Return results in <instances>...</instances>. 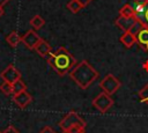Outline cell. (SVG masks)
Here are the masks:
<instances>
[{
    "label": "cell",
    "instance_id": "7a4b0ae2",
    "mask_svg": "<svg viewBox=\"0 0 148 133\" xmlns=\"http://www.w3.org/2000/svg\"><path fill=\"white\" fill-rule=\"evenodd\" d=\"M69 76L81 89H87L98 77V72L87 60H82L69 72Z\"/></svg>",
    "mask_w": 148,
    "mask_h": 133
},
{
    "label": "cell",
    "instance_id": "f1b7e54d",
    "mask_svg": "<svg viewBox=\"0 0 148 133\" xmlns=\"http://www.w3.org/2000/svg\"><path fill=\"white\" fill-rule=\"evenodd\" d=\"M62 133H68V132H66V131H62Z\"/></svg>",
    "mask_w": 148,
    "mask_h": 133
},
{
    "label": "cell",
    "instance_id": "52a82bcc",
    "mask_svg": "<svg viewBox=\"0 0 148 133\" xmlns=\"http://www.w3.org/2000/svg\"><path fill=\"white\" fill-rule=\"evenodd\" d=\"M40 39H42V38L38 36V34H37L35 30H28V31L22 36L21 42H22L28 49L34 50Z\"/></svg>",
    "mask_w": 148,
    "mask_h": 133
},
{
    "label": "cell",
    "instance_id": "ba28073f",
    "mask_svg": "<svg viewBox=\"0 0 148 133\" xmlns=\"http://www.w3.org/2000/svg\"><path fill=\"white\" fill-rule=\"evenodd\" d=\"M13 102L16 104L17 108L20 109H25L31 102H32V96L25 90V91H22L20 94H16L13 96Z\"/></svg>",
    "mask_w": 148,
    "mask_h": 133
},
{
    "label": "cell",
    "instance_id": "3957f363",
    "mask_svg": "<svg viewBox=\"0 0 148 133\" xmlns=\"http://www.w3.org/2000/svg\"><path fill=\"white\" fill-rule=\"evenodd\" d=\"M121 86V82L113 75V74H106L99 82V87L102 91L106 93L108 95H113Z\"/></svg>",
    "mask_w": 148,
    "mask_h": 133
},
{
    "label": "cell",
    "instance_id": "5b68a950",
    "mask_svg": "<svg viewBox=\"0 0 148 133\" xmlns=\"http://www.w3.org/2000/svg\"><path fill=\"white\" fill-rule=\"evenodd\" d=\"M92 105L102 113L106 112L112 105H113V99L110 95H108L106 93L102 91L101 94H98L94 99H92Z\"/></svg>",
    "mask_w": 148,
    "mask_h": 133
},
{
    "label": "cell",
    "instance_id": "277c9868",
    "mask_svg": "<svg viewBox=\"0 0 148 133\" xmlns=\"http://www.w3.org/2000/svg\"><path fill=\"white\" fill-rule=\"evenodd\" d=\"M74 125H81L86 127V121L75 112V111H71L68 112L59 123V127L62 131H67L68 128H71Z\"/></svg>",
    "mask_w": 148,
    "mask_h": 133
},
{
    "label": "cell",
    "instance_id": "4316f807",
    "mask_svg": "<svg viewBox=\"0 0 148 133\" xmlns=\"http://www.w3.org/2000/svg\"><path fill=\"white\" fill-rule=\"evenodd\" d=\"M9 1H10V0H0V7H2V8H3V6H5V5H7Z\"/></svg>",
    "mask_w": 148,
    "mask_h": 133
},
{
    "label": "cell",
    "instance_id": "d4e9b609",
    "mask_svg": "<svg viewBox=\"0 0 148 133\" xmlns=\"http://www.w3.org/2000/svg\"><path fill=\"white\" fill-rule=\"evenodd\" d=\"M39 133H56V131H54L51 126H45V127H43V128L40 130Z\"/></svg>",
    "mask_w": 148,
    "mask_h": 133
},
{
    "label": "cell",
    "instance_id": "603a6c76",
    "mask_svg": "<svg viewBox=\"0 0 148 133\" xmlns=\"http://www.w3.org/2000/svg\"><path fill=\"white\" fill-rule=\"evenodd\" d=\"M142 28H143V27H142V24H141L139 21H136V23L133 25V28L131 29V31H130V32H131V34H133V35L135 36V35H136V34H138Z\"/></svg>",
    "mask_w": 148,
    "mask_h": 133
},
{
    "label": "cell",
    "instance_id": "30bf717a",
    "mask_svg": "<svg viewBox=\"0 0 148 133\" xmlns=\"http://www.w3.org/2000/svg\"><path fill=\"white\" fill-rule=\"evenodd\" d=\"M40 57H43V58H47L49 57V54L51 53V51H52V47H51V45L45 40V39H40L39 42H38V44L36 45V47L34 49Z\"/></svg>",
    "mask_w": 148,
    "mask_h": 133
},
{
    "label": "cell",
    "instance_id": "9a60e30c",
    "mask_svg": "<svg viewBox=\"0 0 148 133\" xmlns=\"http://www.w3.org/2000/svg\"><path fill=\"white\" fill-rule=\"evenodd\" d=\"M30 25L35 29V30H38V29H40L42 27H44V24H45V20L40 16V15H35V16H32L31 19H30Z\"/></svg>",
    "mask_w": 148,
    "mask_h": 133
},
{
    "label": "cell",
    "instance_id": "ac0fdd59",
    "mask_svg": "<svg viewBox=\"0 0 148 133\" xmlns=\"http://www.w3.org/2000/svg\"><path fill=\"white\" fill-rule=\"evenodd\" d=\"M12 86H13V95H16V94H20V93L27 90V86H25V83L21 79L15 81Z\"/></svg>",
    "mask_w": 148,
    "mask_h": 133
},
{
    "label": "cell",
    "instance_id": "2e32d148",
    "mask_svg": "<svg viewBox=\"0 0 148 133\" xmlns=\"http://www.w3.org/2000/svg\"><path fill=\"white\" fill-rule=\"evenodd\" d=\"M119 16H124V17H133L134 16V10L132 5L130 3H125L120 9H119ZM135 17V16H134Z\"/></svg>",
    "mask_w": 148,
    "mask_h": 133
},
{
    "label": "cell",
    "instance_id": "7402d4cb",
    "mask_svg": "<svg viewBox=\"0 0 148 133\" xmlns=\"http://www.w3.org/2000/svg\"><path fill=\"white\" fill-rule=\"evenodd\" d=\"M66 132L68 133H86V127L81 125H74L71 128H68Z\"/></svg>",
    "mask_w": 148,
    "mask_h": 133
},
{
    "label": "cell",
    "instance_id": "ffe728a7",
    "mask_svg": "<svg viewBox=\"0 0 148 133\" xmlns=\"http://www.w3.org/2000/svg\"><path fill=\"white\" fill-rule=\"evenodd\" d=\"M0 90H1V93L5 94L6 96L13 95V86H12V83H9V82L3 81V82L0 84Z\"/></svg>",
    "mask_w": 148,
    "mask_h": 133
},
{
    "label": "cell",
    "instance_id": "d6986e66",
    "mask_svg": "<svg viewBox=\"0 0 148 133\" xmlns=\"http://www.w3.org/2000/svg\"><path fill=\"white\" fill-rule=\"evenodd\" d=\"M67 8H68V10H69L71 13L76 14V13H79V12L82 9V6H81L76 0H71V1L67 3Z\"/></svg>",
    "mask_w": 148,
    "mask_h": 133
},
{
    "label": "cell",
    "instance_id": "e0dca14e",
    "mask_svg": "<svg viewBox=\"0 0 148 133\" xmlns=\"http://www.w3.org/2000/svg\"><path fill=\"white\" fill-rule=\"evenodd\" d=\"M147 3V0H134L133 3H132V7H133V10H134V16L136 17L145 8Z\"/></svg>",
    "mask_w": 148,
    "mask_h": 133
},
{
    "label": "cell",
    "instance_id": "4fadbf2b",
    "mask_svg": "<svg viewBox=\"0 0 148 133\" xmlns=\"http://www.w3.org/2000/svg\"><path fill=\"white\" fill-rule=\"evenodd\" d=\"M21 39H22V36H20L17 31H12V32H10L9 35H7V37H6L7 43H8L12 47H16V46L21 43Z\"/></svg>",
    "mask_w": 148,
    "mask_h": 133
},
{
    "label": "cell",
    "instance_id": "cb8c5ba5",
    "mask_svg": "<svg viewBox=\"0 0 148 133\" xmlns=\"http://www.w3.org/2000/svg\"><path fill=\"white\" fill-rule=\"evenodd\" d=\"M2 133H20V132H18V130L16 127H14L13 125H9Z\"/></svg>",
    "mask_w": 148,
    "mask_h": 133
},
{
    "label": "cell",
    "instance_id": "44dd1931",
    "mask_svg": "<svg viewBox=\"0 0 148 133\" xmlns=\"http://www.w3.org/2000/svg\"><path fill=\"white\" fill-rule=\"evenodd\" d=\"M139 98H140L141 102L148 104V83L139 91Z\"/></svg>",
    "mask_w": 148,
    "mask_h": 133
},
{
    "label": "cell",
    "instance_id": "8992f818",
    "mask_svg": "<svg viewBox=\"0 0 148 133\" xmlns=\"http://www.w3.org/2000/svg\"><path fill=\"white\" fill-rule=\"evenodd\" d=\"M0 76H1V79H2L3 81L9 82V83L13 84L15 81H17V80L21 79V73H20V71H18L13 64H10V65H8V66L1 72Z\"/></svg>",
    "mask_w": 148,
    "mask_h": 133
},
{
    "label": "cell",
    "instance_id": "8fae6325",
    "mask_svg": "<svg viewBox=\"0 0 148 133\" xmlns=\"http://www.w3.org/2000/svg\"><path fill=\"white\" fill-rule=\"evenodd\" d=\"M135 39H136V43H138L145 51L148 52V29L143 27V28L135 35Z\"/></svg>",
    "mask_w": 148,
    "mask_h": 133
},
{
    "label": "cell",
    "instance_id": "484cf974",
    "mask_svg": "<svg viewBox=\"0 0 148 133\" xmlns=\"http://www.w3.org/2000/svg\"><path fill=\"white\" fill-rule=\"evenodd\" d=\"M76 1H77V2H79L81 6H82V8H83V7L88 6V5H89V3H90L92 0H76Z\"/></svg>",
    "mask_w": 148,
    "mask_h": 133
},
{
    "label": "cell",
    "instance_id": "9c48e42d",
    "mask_svg": "<svg viewBox=\"0 0 148 133\" xmlns=\"http://www.w3.org/2000/svg\"><path fill=\"white\" fill-rule=\"evenodd\" d=\"M136 19L133 16V17H124V16H119L116 21H114V24L120 29L123 30L124 32L126 31H131V29L133 28V25L136 23Z\"/></svg>",
    "mask_w": 148,
    "mask_h": 133
},
{
    "label": "cell",
    "instance_id": "7c38bea8",
    "mask_svg": "<svg viewBox=\"0 0 148 133\" xmlns=\"http://www.w3.org/2000/svg\"><path fill=\"white\" fill-rule=\"evenodd\" d=\"M120 42L126 46V47H132L135 43H136V39H135V36L133 35V34H131L130 31H126V32H124L121 36H120Z\"/></svg>",
    "mask_w": 148,
    "mask_h": 133
},
{
    "label": "cell",
    "instance_id": "5bb4252c",
    "mask_svg": "<svg viewBox=\"0 0 148 133\" xmlns=\"http://www.w3.org/2000/svg\"><path fill=\"white\" fill-rule=\"evenodd\" d=\"M135 19L142 24V27H145V28L148 29V0H147V3H146V6H145L143 10H142Z\"/></svg>",
    "mask_w": 148,
    "mask_h": 133
},
{
    "label": "cell",
    "instance_id": "6da1fadb",
    "mask_svg": "<svg viewBox=\"0 0 148 133\" xmlns=\"http://www.w3.org/2000/svg\"><path fill=\"white\" fill-rule=\"evenodd\" d=\"M46 60L52 69L60 76L69 74V72L76 65V59L74 58V56L64 46L52 50Z\"/></svg>",
    "mask_w": 148,
    "mask_h": 133
},
{
    "label": "cell",
    "instance_id": "f546056e",
    "mask_svg": "<svg viewBox=\"0 0 148 133\" xmlns=\"http://www.w3.org/2000/svg\"><path fill=\"white\" fill-rule=\"evenodd\" d=\"M0 133H2V132H1V131H0Z\"/></svg>",
    "mask_w": 148,
    "mask_h": 133
},
{
    "label": "cell",
    "instance_id": "83f0119b",
    "mask_svg": "<svg viewBox=\"0 0 148 133\" xmlns=\"http://www.w3.org/2000/svg\"><path fill=\"white\" fill-rule=\"evenodd\" d=\"M3 13H5V12H3V8H2V7H0V17L3 15Z\"/></svg>",
    "mask_w": 148,
    "mask_h": 133
}]
</instances>
